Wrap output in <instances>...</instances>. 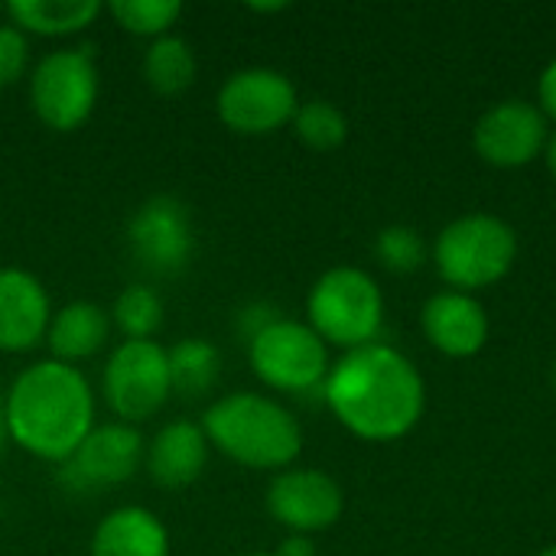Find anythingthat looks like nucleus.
I'll return each mask as SVG.
<instances>
[{
  "mask_svg": "<svg viewBox=\"0 0 556 556\" xmlns=\"http://www.w3.org/2000/svg\"><path fill=\"white\" fill-rule=\"evenodd\" d=\"M332 414L362 440H397L424 414V378L388 345L352 349L326 381Z\"/></svg>",
  "mask_w": 556,
  "mask_h": 556,
  "instance_id": "nucleus-1",
  "label": "nucleus"
},
{
  "mask_svg": "<svg viewBox=\"0 0 556 556\" xmlns=\"http://www.w3.org/2000/svg\"><path fill=\"white\" fill-rule=\"evenodd\" d=\"M94 397L78 368L65 362H39L26 368L3 404L7 433L33 456L59 463L72 459L91 433Z\"/></svg>",
  "mask_w": 556,
  "mask_h": 556,
  "instance_id": "nucleus-2",
  "label": "nucleus"
},
{
  "mask_svg": "<svg viewBox=\"0 0 556 556\" xmlns=\"http://www.w3.org/2000/svg\"><path fill=\"white\" fill-rule=\"evenodd\" d=\"M202 430L228 459L251 469L290 466L303 450L300 424L261 394H228L215 401Z\"/></svg>",
  "mask_w": 556,
  "mask_h": 556,
  "instance_id": "nucleus-3",
  "label": "nucleus"
},
{
  "mask_svg": "<svg viewBox=\"0 0 556 556\" xmlns=\"http://www.w3.org/2000/svg\"><path fill=\"white\" fill-rule=\"evenodd\" d=\"M433 257L446 283L479 290L498 283L511 270L518 257V238L508 222L476 212L440 231Z\"/></svg>",
  "mask_w": 556,
  "mask_h": 556,
  "instance_id": "nucleus-4",
  "label": "nucleus"
},
{
  "mask_svg": "<svg viewBox=\"0 0 556 556\" xmlns=\"http://www.w3.org/2000/svg\"><path fill=\"white\" fill-rule=\"evenodd\" d=\"M384 300L378 283L358 267H336L323 274L309 293V319L319 339L362 349L381 329Z\"/></svg>",
  "mask_w": 556,
  "mask_h": 556,
  "instance_id": "nucleus-5",
  "label": "nucleus"
},
{
  "mask_svg": "<svg viewBox=\"0 0 556 556\" xmlns=\"http://www.w3.org/2000/svg\"><path fill=\"white\" fill-rule=\"evenodd\" d=\"M173 391L169 355L153 339H127L114 349L104 368V394L117 417L147 420L153 417Z\"/></svg>",
  "mask_w": 556,
  "mask_h": 556,
  "instance_id": "nucleus-6",
  "label": "nucleus"
},
{
  "mask_svg": "<svg viewBox=\"0 0 556 556\" xmlns=\"http://www.w3.org/2000/svg\"><path fill=\"white\" fill-rule=\"evenodd\" d=\"M33 108L52 130H75L98 101V68L88 52L62 49L46 55L33 72Z\"/></svg>",
  "mask_w": 556,
  "mask_h": 556,
  "instance_id": "nucleus-7",
  "label": "nucleus"
},
{
  "mask_svg": "<svg viewBox=\"0 0 556 556\" xmlns=\"http://www.w3.org/2000/svg\"><path fill=\"white\" fill-rule=\"evenodd\" d=\"M326 365V345L309 326L274 319L251 339V368L270 388L306 391L323 381Z\"/></svg>",
  "mask_w": 556,
  "mask_h": 556,
  "instance_id": "nucleus-8",
  "label": "nucleus"
},
{
  "mask_svg": "<svg viewBox=\"0 0 556 556\" xmlns=\"http://www.w3.org/2000/svg\"><path fill=\"white\" fill-rule=\"evenodd\" d=\"M296 88L274 68H244L218 91V117L235 134H274L296 114Z\"/></svg>",
  "mask_w": 556,
  "mask_h": 556,
  "instance_id": "nucleus-9",
  "label": "nucleus"
},
{
  "mask_svg": "<svg viewBox=\"0 0 556 556\" xmlns=\"http://www.w3.org/2000/svg\"><path fill=\"white\" fill-rule=\"evenodd\" d=\"M130 251L153 274H179L192 257V225L182 202L156 195L143 202L127 225Z\"/></svg>",
  "mask_w": 556,
  "mask_h": 556,
  "instance_id": "nucleus-10",
  "label": "nucleus"
},
{
  "mask_svg": "<svg viewBox=\"0 0 556 556\" xmlns=\"http://www.w3.org/2000/svg\"><path fill=\"white\" fill-rule=\"evenodd\" d=\"M472 143L485 163L515 169L531 163L547 143V121L528 101H502L479 117Z\"/></svg>",
  "mask_w": 556,
  "mask_h": 556,
  "instance_id": "nucleus-11",
  "label": "nucleus"
},
{
  "mask_svg": "<svg viewBox=\"0 0 556 556\" xmlns=\"http://www.w3.org/2000/svg\"><path fill=\"white\" fill-rule=\"evenodd\" d=\"M270 515L296 534L326 531L339 521L345 498L336 479L316 469H293L280 472L267 489Z\"/></svg>",
  "mask_w": 556,
  "mask_h": 556,
  "instance_id": "nucleus-12",
  "label": "nucleus"
},
{
  "mask_svg": "<svg viewBox=\"0 0 556 556\" xmlns=\"http://www.w3.org/2000/svg\"><path fill=\"white\" fill-rule=\"evenodd\" d=\"M49 332V296L42 283L16 267L0 270V349L26 352Z\"/></svg>",
  "mask_w": 556,
  "mask_h": 556,
  "instance_id": "nucleus-13",
  "label": "nucleus"
},
{
  "mask_svg": "<svg viewBox=\"0 0 556 556\" xmlns=\"http://www.w3.org/2000/svg\"><path fill=\"white\" fill-rule=\"evenodd\" d=\"M420 323L427 339L450 358H469L489 339V316L466 293H437L427 300Z\"/></svg>",
  "mask_w": 556,
  "mask_h": 556,
  "instance_id": "nucleus-14",
  "label": "nucleus"
},
{
  "mask_svg": "<svg viewBox=\"0 0 556 556\" xmlns=\"http://www.w3.org/2000/svg\"><path fill=\"white\" fill-rule=\"evenodd\" d=\"M143 440L130 424H108L85 437L72 456V472L85 485H117L137 472Z\"/></svg>",
  "mask_w": 556,
  "mask_h": 556,
  "instance_id": "nucleus-15",
  "label": "nucleus"
},
{
  "mask_svg": "<svg viewBox=\"0 0 556 556\" xmlns=\"http://www.w3.org/2000/svg\"><path fill=\"white\" fill-rule=\"evenodd\" d=\"M205 456L208 437L202 427L186 420L166 424L150 446V476L163 489H186L202 476Z\"/></svg>",
  "mask_w": 556,
  "mask_h": 556,
  "instance_id": "nucleus-16",
  "label": "nucleus"
},
{
  "mask_svg": "<svg viewBox=\"0 0 556 556\" xmlns=\"http://www.w3.org/2000/svg\"><path fill=\"white\" fill-rule=\"evenodd\" d=\"M91 556H169V538L147 508H121L98 525Z\"/></svg>",
  "mask_w": 556,
  "mask_h": 556,
  "instance_id": "nucleus-17",
  "label": "nucleus"
},
{
  "mask_svg": "<svg viewBox=\"0 0 556 556\" xmlns=\"http://www.w3.org/2000/svg\"><path fill=\"white\" fill-rule=\"evenodd\" d=\"M49 349L59 362H78L94 355L108 339V316L94 303H68L49 323Z\"/></svg>",
  "mask_w": 556,
  "mask_h": 556,
  "instance_id": "nucleus-18",
  "label": "nucleus"
},
{
  "mask_svg": "<svg viewBox=\"0 0 556 556\" xmlns=\"http://www.w3.org/2000/svg\"><path fill=\"white\" fill-rule=\"evenodd\" d=\"M16 29L39 36H65L85 29L101 13L98 0H13L7 7Z\"/></svg>",
  "mask_w": 556,
  "mask_h": 556,
  "instance_id": "nucleus-19",
  "label": "nucleus"
},
{
  "mask_svg": "<svg viewBox=\"0 0 556 556\" xmlns=\"http://www.w3.org/2000/svg\"><path fill=\"white\" fill-rule=\"evenodd\" d=\"M143 75L147 85L156 94H179L195 81V52L189 42L176 39V36H160L143 59Z\"/></svg>",
  "mask_w": 556,
  "mask_h": 556,
  "instance_id": "nucleus-20",
  "label": "nucleus"
},
{
  "mask_svg": "<svg viewBox=\"0 0 556 556\" xmlns=\"http://www.w3.org/2000/svg\"><path fill=\"white\" fill-rule=\"evenodd\" d=\"M166 355H169L173 391H179L186 397H199L215 388L218 371H222V358H218L215 345H208L202 339H186V342L173 345Z\"/></svg>",
  "mask_w": 556,
  "mask_h": 556,
  "instance_id": "nucleus-21",
  "label": "nucleus"
},
{
  "mask_svg": "<svg viewBox=\"0 0 556 556\" xmlns=\"http://www.w3.org/2000/svg\"><path fill=\"white\" fill-rule=\"evenodd\" d=\"M293 127H296V137L313 147V150H336L345 143L349 137V121L345 114L329 104V101H309L303 108H296L293 114Z\"/></svg>",
  "mask_w": 556,
  "mask_h": 556,
  "instance_id": "nucleus-22",
  "label": "nucleus"
},
{
  "mask_svg": "<svg viewBox=\"0 0 556 556\" xmlns=\"http://www.w3.org/2000/svg\"><path fill=\"white\" fill-rule=\"evenodd\" d=\"M108 10L124 29L137 36H160L179 20L182 3L179 0H114L108 3Z\"/></svg>",
  "mask_w": 556,
  "mask_h": 556,
  "instance_id": "nucleus-23",
  "label": "nucleus"
},
{
  "mask_svg": "<svg viewBox=\"0 0 556 556\" xmlns=\"http://www.w3.org/2000/svg\"><path fill=\"white\" fill-rule=\"evenodd\" d=\"M114 319L127 339H150L163 323V303L150 287H127L114 303Z\"/></svg>",
  "mask_w": 556,
  "mask_h": 556,
  "instance_id": "nucleus-24",
  "label": "nucleus"
},
{
  "mask_svg": "<svg viewBox=\"0 0 556 556\" xmlns=\"http://www.w3.org/2000/svg\"><path fill=\"white\" fill-rule=\"evenodd\" d=\"M378 257H381V264L388 267V270H394V274H410V270H417L420 264H424V257H427V244H424V238L414 231V228H407V225H391V228H384L381 235H378Z\"/></svg>",
  "mask_w": 556,
  "mask_h": 556,
  "instance_id": "nucleus-25",
  "label": "nucleus"
},
{
  "mask_svg": "<svg viewBox=\"0 0 556 556\" xmlns=\"http://www.w3.org/2000/svg\"><path fill=\"white\" fill-rule=\"evenodd\" d=\"M29 62V46L23 29L16 26H0V88L13 85L23 78Z\"/></svg>",
  "mask_w": 556,
  "mask_h": 556,
  "instance_id": "nucleus-26",
  "label": "nucleus"
},
{
  "mask_svg": "<svg viewBox=\"0 0 556 556\" xmlns=\"http://www.w3.org/2000/svg\"><path fill=\"white\" fill-rule=\"evenodd\" d=\"M541 104H544V111L556 121V59L544 68V75H541Z\"/></svg>",
  "mask_w": 556,
  "mask_h": 556,
  "instance_id": "nucleus-27",
  "label": "nucleus"
},
{
  "mask_svg": "<svg viewBox=\"0 0 556 556\" xmlns=\"http://www.w3.org/2000/svg\"><path fill=\"white\" fill-rule=\"evenodd\" d=\"M277 556H313V544L306 538H290V541L280 544Z\"/></svg>",
  "mask_w": 556,
  "mask_h": 556,
  "instance_id": "nucleus-28",
  "label": "nucleus"
},
{
  "mask_svg": "<svg viewBox=\"0 0 556 556\" xmlns=\"http://www.w3.org/2000/svg\"><path fill=\"white\" fill-rule=\"evenodd\" d=\"M254 13H277V10H287V3L280 0V3H248Z\"/></svg>",
  "mask_w": 556,
  "mask_h": 556,
  "instance_id": "nucleus-29",
  "label": "nucleus"
},
{
  "mask_svg": "<svg viewBox=\"0 0 556 556\" xmlns=\"http://www.w3.org/2000/svg\"><path fill=\"white\" fill-rule=\"evenodd\" d=\"M547 166H551V173H554L556 179V134L547 140Z\"/></svg>",
  "mask_w": 556,
  "mask_h": 556,
  "instance_id": "nucleus-30",
  "label": "nucleus"
},
{
  "mask_svg": "<svg viewBox=\"0 0 556 556\" xmlns=\"http://www.w3.org/2000/svg\"><path fill=\"white\" fill-rule=\"evenodd\" d=\"M3 437H7V420H3V407H0V446H3Z\"/></svg>",
  "mask_w": 556,
  "mask_h": 556,
  "instance_id": "nucleus-31",
  "label": "nucleus"
},
{
  "mask_svg": "<svg viewBox=\"0 0 556 556\" xmlns=\"http://www.w3.org/2000/svg\"><path fill=\"white\" fill-rule=\"evenodd\" d=\"M541 556H556V547H547V551H544Z\"/></svg>",
  "mask_w": 556,
  "mask_h": 556,
  "instance_id": "nucleus-32",
  "label": "nucleus"
},
{
  "mask_svg": "<svg viewBox=\"0 0 556 556\" xmlns=\"http://www.w3.org/2000/svg\"><path fill=\"white\" fill-rule=\"evenodd\" d=\"M554 388H556V368H554Z\"/></svg>",
  "mask_w": 556,
  "mask_h": 556,
  "instance_id": "nucleus-33",
  "label": "nucleus"
},
{
  "mask_svg": "<svg viewBox=\"0 0 556 556\" xmlns=\"http://www.w3.org/2000/svg\"><path fill=\"white\" fill-rule=\"evenodd\" d=\"M0 13H3V7H0Z\"/></svg>",
  "mask_w": 556,
  "mask_h": 556,
  "instance_id": "nucleus-34",
  "label": "nucleus"
}]
</instances>
